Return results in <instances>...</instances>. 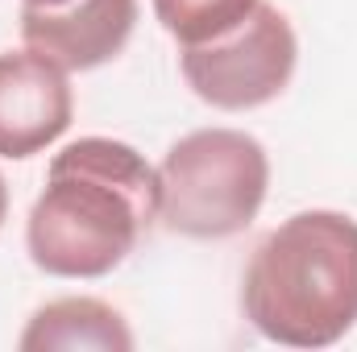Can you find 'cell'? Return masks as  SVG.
Instances as JSON below:
<instances>
[{"mask_svg":"<svg viewBox=\"0 0 357 352\" xmlns=\"http://www.w3.org/2000/svg\"><path fill=\"white\" fill-rule=\"evenodd\" d=\"M162 178L125 141L79 137L50 162L25 245L54 278H104L125 262L137 237L158 220Z\"/></svg>","mask_w":357,"mask_h":352,"instance_id":"1","label":"cell"},{"mask_svg":"<svg viewBox=\"0 0 357 352\" xmlns=\"http://www.w3.org/2000/svg\"><path fill=\"white\" fill-rule=\"evenodd\" d=\"M241 307L274 344H337L357 323V220L341 211L282 220L245 265Z\"/></svg>","mask_w":357,"mask_h":352,"instance_id":"2","label":"cell"},{"mask_svg":"<svg viewBox=\"0 0 357 352\" xmlns=\"http://www.w3.org/2000/svg\"><path fill=\"white\" fill-rule=\"evenodd\" d=\"M158 220L191 241H225L254 224L266 203L270 158L241 129H195L167 150Z\"/></svg>","mask_w":357,"mask_h":352,"instance_id":"3","label":"cell"},{"mask_svg":"<svg viewBox=\"0 0 357 352\" xmlns=\"http://www.w3.org/2000/svg\"><path fill=\"white\" fill-rule=\"evenodd\" d=\"M295 58H299V46H295L291 21L274 4L258 0L254 13L225 38L204 46H183L178 67L187 88L204 104L220 112H245V108L270 104L291 83Z\"/></svg>","mask_w":357,"mask_h":352,"instance_id":"4","label":"cell"},{"mask_svg":"<svg viewBox=\"0 0 357 352\" xmlns=\"http://www.w3.org/2000/svg\"><path fill=\"white\" fill-rule=\"evenodd\" d=\"M67 71L38 50L0 54V158H33L71 129Z\"/></svg>","mask_w":357,"mask_h":352,"instance_id":"5","label":"cell"},{"mask_svg":"<svg viewBox=\"0 0 357 352\" xmlns=\"http://www.w3.org/2000/svg\"><path fill=\"white\" fill-rule=\"evenodd\" d=\"M137 25V0L21 4V38L63 71H91L116 58Z\"/></svg>","mask_w":357,"mask_h":352,"instance_id":"6","label":"cell"},{"mask_svg":"<svg viewBox=\"0 0 357 352\" xmlns=\"http://www.w3.org/2000/svg\"><path fill=\"white\" fill-rule=\"evenodd\" d=\"M21 349H100V352H129L133 332L125 319L100 303V298H59L46 303L29 328L21 332Z\"/></svg>","mask_w":357,"mask_h":352,"instance_id":"7","label":"cell"},{"mask_svg":"<svg viewBox=\"0 0 357 352\" xmlns=\"http://www.w3.org/2000/svg\"><path fill=\"white\" fill-rule=\"evenodd\" d=\"M258 0H154L162 29L178 46H204L237 29Z\"/></svg>","mask_w":357,"mask_h":352,"instance_id":"8","label":"cell"},{"mask_svg":"<svg viewBox=\"0 0 357 352\" xmlns=\"http://www.w3.org/2000/svg\"><path fill=\"white\" fill-rule=\"evenodd\" d=\"M4 216H8V186H4V178H0V224H4Z\"/></svg>","mask_w":357,"mask_h":352,"instance_id":"9","label":"cell"},{"mask_svg":"<svg viewBox=\"0 0 357 352\" xmlns=\"http://www.w3.org/2000/svg\"><path fill=\"white\" fill-rule=\"evenodd\" d=\"M25 4H67V0H25Z\"/></svg>","mask_w":357,"mask_h":352,"instance_id":"10","label":"cell"}]
</instances>
